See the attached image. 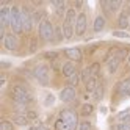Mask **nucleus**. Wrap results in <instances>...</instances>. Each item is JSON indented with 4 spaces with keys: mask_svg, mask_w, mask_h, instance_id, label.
<instances>
[{
    "mask_svg": "<svg viewBox=\"0 0 130 130\" xmlns=\"http://www.w3.org/2000/svg\"><path fill=\"white\" fill-rule=\"evenodd\" d=\"M105 25H107V19H105L102 14H99V16H96V19H94V24H92V30H94L96 33H100V31H104Z\"/></svg>",
    "mask_w": 130,
    "mask_h": 130,
    "instance_id": "16",
    "label": "nucleus"
},
{
    "mask_svg": "<svg viewBox=\"0 0 130 130\" xmlns=\"http://www.w3.org/2000/svg\"><path fill=\"white\" fill-rule=\"evenodd\" d=\"M2 68H3V69H6V68H10V63H6V61H3V63H2Z\"/></svg>",
    "mask_w": 130,
    "mask_h": 130,
    "instance_id": "43",
    "label": "nucleus"
},
{
    "mask_svg": "<svg viewBox=\"0 0 130 130\" xmlns=\"http://www.w3.org/2000/svg\"><path fill=\"white\" fill-rule=\"evenodd\" d=\"M88 28V17L85 13H78L77 16V22H75V35L77 36H83L86 33Z\"/></svg>",
    "mask_w": 130,
    "mask_h": 130,
    "instance_id": "9",
    "label": "nucleus"
},
{
    "mask_svg": "<svg viewBox=\"0 0 130 130\" xmlns=\"http://www.w3.org/2000/svg\"><path fill=\"white\" fill-rule=\"evenodd\" d=\"M116 130H130V124L128 122H119L116 125Z\"/></svg>",
    "mask_w": 130,
    "mask_h": 130,
    "instance_id": "39",
    "label": "nucleus"
},
{
    "mask_svg": "<svg viewBox=\"0 0 130 130\" xmlns=\"http://www.w3.org/2000/svg\"><path fill=\"white\" fill-rule=\"evenodd\" d=\"M10 21H11V8L3 5L0 8V28L6 30V27H10Z\"/></svg>",
    "mask_w": 130,
    "mask_h": 130,
    "instance_id": "12",
    "label": "nucleus"
},
{
    "mask_svg": "<svg viewBox=\"0 0 130 130\" xmlns=\"http://www.w3.org/2000/svg\"><path fill=\"white\" fill-rule=\"evenodd\" d=\"M33 77L38 80L39 85L49 86V83H50V69H49V66H45V64H38V66L33 69Z\"/></svg>",
    "mask_w": 130,
    "mask_h": 130,
    "instance_id": "5",
    "label": "nucleus"
},
{
    "mask_svg": "<svg viewBox=\"0 0 130 130\" xmlns=\"http://www.w3.org/2000/svg\"><path fill=\"white\" fill-rule=\"evenodd\" d=\"M38 35H39V39L44 42H55V27H53V24L49 19L42 21L38 27Z\"/></svg>",
    "mask_w": 130,
    "mask_h": 130,
    "instance_id": "2",
    "label": "nucleus"
},
{
    "mask_svg": "<svg viewBox=\"0 0 130 130\" xmlns=\"http://www.w3.org/2000/svg\"><path fill=\"white\" fill-rule=\"evenodd\" d=\"M52 6L55 8V13H57L58 17L61 16H66V2H63V0H53L52 2Z\"/></svg>",
    "mask_w": 130,
    "mask_h": 130,
    "instance_id": "17",
    "label": "nucleus"
},
{
    "mask_svg": "<svg viewBox=\"0 0 130 130\" xmlns=\"http://www.w3.org/2000/svg\"><path fill=\"white\" fill-rule=\"evenodd\" d=\"M75 72H77V68H75V64H74L72 61H68V63H64L63 66H61V74H63L66 78L72 77Z\"/></svg>",
    "mask_w": 130,
    "mask_h": 130,
    "instance_id": "15",
    "label": "nucleus"
},
{
    "mask_svg": "<svg viewBox=\"0 0 130 130\" xmlns=\"http://www.w3.org/2000/svg\"><path fill=\"white\" fill-rule=\"evenodd\" d=\"M83 6V2H74V10H80Z\"/></svg>",
    "mask_w": 130,
    "mask_h": 130,
    "instance_id": "41",
    "label": "nucleus"
},
{
    "mask_svg": "<svg viewBox=\"0 0 130 130\" xmlns=\"http://www.w3.org/2000/svg\"><path fill=\"white\" fill-rule=\"evenodd\" d=\"M3 45H5L6 50L16 52L17 49H19V38H17V35H14V33H6L5 39H3Z\"/></svg>",
    "mask_w": 130,
    "mask_h": 130,
    "instance_id": "8",
    "label": "nucleus"
},
{
    "mask_svg": "<svg viewBox=\"0 0 130 130\" xmlns=\"http://www.w3.org/2000/svg\"><path fill=\"white\" fill-rule=\"evenodd\" d=\"M80 77H82V82L83 83H86L92 75H91V72H89V68H85V69H83L82 72H80Z\"/></svg>",
    "mask_w": 130,
    "mask_h": 130,
    "instance_id": "32",
    "label": "nucleus"
},
{
    "mask_svg": "<svg viewBox=\"0 0 130 130\" xmlns=\"http://www.w3.org/2000/svg\"><path fill=\"white\" fill-rule=\"evenodd\" d=\"M28 130H41V125L38 127V125H31V127H28Z\"/></svg>",
    "mask_w": 130,
    "mask_h": 130,
    "instance_id": "42",
    "label": "nucleus"
},
{
    "mask_svg": "<svg viewBox=\"0 0 130 130\" xmlns=\"http://www.w3.org/2000/svg\"><path fill=\"white\" fill-rule=\"evenodd\" d=\"M118 27L122 31H125V28L130 27V11L128 10H122L118 16Z\"/></svg>",
    "mask_w": 130,
    "mask_h": 130,
    "instance_id": "13",
    "label": "nucleus"
},
{
    "mask_svg": "<svg viewBox=\"0 0 130 130\" xmlns=\"http://www.w3.org/2000/svg\"><path fill=\"white\" fill-rule=\"evenodd\" d=\"M57 57H58L57 52H45L44 53V58H47V60H55Z\"/></svg>",
    "mask_w": 130,
    "mask_h": 130,
    "instance_id": "40",
    "label": "nucleus"
},
{
    "mask_svg": "<svg viewBox=\"0 0 130 130\" xmlns=\"http://www.w3.org/2000/svg\"><path fill=\"white\" fill-rule=\"evenodd\" d=\"M89 68V72H91V75L92 77H97L99 75V72H100V63H92Z\"/></svg>",
    "mask_w": 130,
    "mask_h": 130,
    "instance_id": "29",
    "label": "nucleus"
},
{
    "mask_svg": "<svg viewBox=\"0 0 130 130\" xmlns=\"http://www.w3.org/2000/svg\"><path fill=\"white\" fill-rule=\"evenodd\" d=\"M128 64H130V55H128Z\"/></svg>",
    "mask_w": 130,
    "mask_h": 130,
    "instance_id": "45",
    "label": "nucleus"
},
{
    "mask_svg": "<svg viewBox=\"0 0 130 130\" xmlns=\"http://www.w3.org/2000/svg\"><path fill=\"white\" fill-rule=\"evenodd\" d=\"M60 118L64 121V124H66V128H64V130H77L78 118H77V113L74 110H71V108L61 110L60 111Z\"/></svg>",
    "mask_w": 130,
    "mask_h": 130,
    "instance_id": "4",
    "label": "nucleus"
},
{
    "mask_svg": "<svg viewBox=\"0 0 130 130\" xmlns=\"http://www.w3.org/2000/svg\"><path fill=\"white\" fill-rule=\"evenodd\" d=\"M92 111H94V105L92 104H83L80 108V115L82 116H89Z\"/></svg>",
    "mask_w": 130,
    "mask_h": 130,
    "instance_id": "26",
    "label": "nucleus"
},
{
    "mask_svg": "<svg viewBox=\"0 0 130 130\" xmlns=\"http://www.w3.org/2000/svg\"><path fill=\"white\" fill-rule=\"evenodd\" d=\"M75 96H77V91L72 86H64L60 92V99L64 104H71L72 100H75Z\"/></svg>",
    "mask_w": 130,
    "mask_h": 130,
    "instance_id": "11",
    "label": "nucleus"
},
{
    "mask_svg": "<svg viewBox=\"0 0 130 130\" xmlns=\"http://www.w3.org/2000/svg\"><path fill=\"white\" fill-rule=\"evenodd\" d=\"M64 39V33H63V27L57 25L55 27V42H61Z\"/></svg>",
    "mask_w": 130,
    "mask_h": 130,
    "instance_id": "28",
    "label": "nucleus"
},
{
    "mask_svg": "<svg viewBox=\"0 0 130 130\" xmlns=\"http://www.w3.org/2000/svg\"><path fill=\"white\" fill-rule=\"evenodd\" d=\"M64 57H66L69 61L72 63H80L83 60V53L78 47H69V49H64Z\"/></svg>",
    "mask_w": 130,
    "mask_h": 130,
    "instance_id": "10",
    "label": "nucleus"
},
{
    "mask_svg": "<svg viewBox=\"0 0 130 130\" xmlns=\"http://www.w3.org/2000/svg\"><path fill=\"white\" fill-rule=\"evenodd\" d=\"M28 118H27V115H19V113H14L13 115V124L16 125H21V127H25L28 125Z\"/></svg>",
    "mask_w": 130,
    "mask_h": 130,
    "instance_id": "19",
    "label": "nucleus"
},
{
    "mask_svg": "<svg viewBox=\"0 0 130 130\" xmlns=\"http://www.w3.org/2000/svg\"><path fill=\"white\" fill-rule=\"evenodd\" d=\"M66 128V124H64V121L61 118H58L57 121H55V130H64Z\"/></svg>",
    "mask_w": 130,
    "mask_h": 130,
    "instance_id": "36",
    "label": "nucleus"
},
{
    "mask_svg": "<svg viewBox=\"0 0 130 130\" xmlns=\"http://www.w3.org/2000/svg\"><path fill=\"white\" fill-rule=\"evenodd\" d=\"M118 121H119V122H128L130 124V108L121 111V113L118 115Z\"/></svg>",
    "mask_w": 130,
    "mask_h": 130,
    "instance_id": "27",
    "label": "nucleus"
},
{
    "mask_svg": "<svg viewBox=\"0 0 130 130\" xmlns=\"http://www.w3.org/2000/svg\"><path fill=\"white\" fill-rule=\"evenodd\" d=\"M21 19H22V27H24V33H30L33 30V13L30 11V8L24 5L21 6Z\"/></svg>",
    "mask_w": 130,
    "mask_h": 130,
    "instance_id": "6",
    "label": "nucleus"
},
{
    "mask_svg": "<svg viewBox=\"0 0 130 130\" xmlns=\"http://www.w3.org/2000/svg\"><path fill=\"white\" fill-rule=\"evenodd\" d=\"M115 57H116V58H119L121 61L125 60V57H128V49H124V47H122V49H118Z\"/></svg>",
    "mask_w": 130,
    "mask_h": 130,
    "instance_id": "31",
    "label": "nucleus"
},
{
    "mask_svg": "<svg viewBox=\"0 0 130 130\" xmlns=\"http://www.w3.org/2000/svg\"><path fill=\"white\" fill-rule=\"evenodd\" d=\"M41 130H50L49 127H45V125H41Z\"/></svg>",
    "mask_w": 130,
    "mask_h": 130,
    "instance_id": "44",
    "label": "nucleus"
},
{
    "mask_svg": "<svg viewBox=\"0 0 130 130\" xmlns=\"http://www.w3.org/2000/svg\"><path fill=\"white\" fill-rule=\"evenodd\" d=\"M42 21H45V11H42V10L33 11V24L35 25H39Z\"/></svg>",
    "mask_w": 130,
    "mask_h": 130,
    "instance_id": "23",
    "label": "nucleus"
},
{
    "mask_svg": "<svg viewBox=\"0 0 130 130\" xmlns=\"http://www.w3.org/2000/svg\"><path fill=\"white\" fill-rule=\"evenodd\" d=\"M10 27H11V33H14V35H22V33H24L22 19H21V6H17V5H13V6H11V21H10Z\"/></svg>",
    "mask_w": 130,
    "mask_h": 130,
    "instance_id": "3",
    "label": "nucleus"
},
{
    "mask_svg": "<svg viewBox=\"0 0 130 130\" xmlns=\"http://www.w3.org/2000/svg\"><path fill=\"white\" fill-rule=\"evenodd\" d=\"M77 11L74 10V8H69V10L66 11V16H64V21L66 22H69V24H72V25H75V22H77Z\"/></svg>",
    "mask_w": 130,
    "mask_h": 130,
    "instance_id": "21",
    "label": "nucleus"
},
{
    "mask_svg": "<svg viewBox=\"0 0 130 130\" xmlns=\"http://www.w3.org/2000/svg\"><path fill=\"white\" fill-rule=\"evenodd\" d=\"M10 97L13 99L14 104H24V105H28L33 102V96L31 92L27 89L24 85H13L11 91H10Z\"/></svg>",
    "mask_w": 130,
    "mask_h": 130,
    "instance_id": "1",
    "label": "nucleus"
},
{
    "mask_svg": "<svg viewBox=\"0 0 130 130\" xmlns=\"http://www.w3.org/2000/svg\"><path fill=\"white\" fill-rule=\"evenodd\" d=\"M116 92H118L119 96H122V97L130 96V77L121 80L118 83V85H116Z\"/></svg>",
    "mask_w": 130,
    "mask_h": 130,
    "instance_id": "14",
    "label": "nucleus"
},
{
    "mask_svg": "<svg viewBox=\"0 0 130 130\" xmlns=\"http://www.w3.org/2000/svg\"><path fill=\"white\" fill-rule=\"evenodd\" d=\"M0 130H14L13 121H6V119H3L2 122H0Z\"/></svg>",
    "mask_w": 130,
    "mask_h": 130,
    "instance_id": "30",
    "label": "nucleus"
},
{
    "mask_svg": "<svg viewBox=\"0 0 130 130\" xmlns=\"http://www.w3.org/2000/svg\"><path fill=\"white\" fill-rule=\"evenodd\" d=\"M99 86V83H97V77H91L86 83H85V89H86V92H94L96 91V88Z\"/></svg>",
    "mask_w": 130,
    "mask_h": 130,
    "instance_id": "22",
    "label": "nucleus"
},
{
    "mask_svg": "<svg viewBox=\"0 0 130 130\" xmlns=\"http://www.w3.org/2000/svg\"><path fill=\"white\" fill-rule=\"evenodd\" d=\"M121 6H122V2H121V0H104V2H102V8H104L107 16H111L116 11H119Z\"/></svg>",
    "mask_w": 130,
    "mask_h": 130,
    "instance_id": "7",
    "label": "nucleus"
},
{
    "mask_svg": "<svg viewBox=\"0 0 130 130\" xmlns=\"http://www.w3.org/2000/svg\"><path fill=\"white\" fill-rule=\"evenodd\" d=\"M104 94H105V88H104V85H99L97 88H96V91L92 92V97H94V100H102L104 99Z\"/></svg>",
    "mask_w": 130,
    "mask_h": 130,
    "instance_id": "25",
    "label": "nucleus"
},
{
    "mask_svg": "<svg viewBox=\"0 0 130 130\" xmlns=\"http://www.w3.org/2000/svg\"><path fill=\"white\" fill-rule=\"evenodd\" d=\"M77 130H91V122L89 121H83V122L78 124Z\"/></svg>",
    "mask_w": 130,
    "mask_h": 130,
    "instance_id": "37",
    "label": "nucleus"
},
{
    "mask_svg": "<svg viewBox=\"0 0 130 130\" xmlns=\"http://www.w3.org/2000/svg\"><path fill=\"white\" fill-rule=\"evenodd\" d=\"M27 118H28L30 121H35V119H38V113H36L35 110H28L27 111Z\"/></svg>",
    "mask_w": 130,
    "mask_h": 130,
    "instance_id": "38",
    "label": "nucleus"
},
{
    "mask_svg": "<svg viewBox=\"0 0 130 130\" xmlns=\"http://www.w3.org/2000/svg\"><path fill=\"white\" fill-rule=\"evenodd\" d=\"M63 33H64V39H72V36L75 35V25H72L66 21H63Z\"/></svg>",
    "mask_w": 130,
    "mask_h": 130,
    "instance_id": "18",
    "label": "nucleus"
},
{
    "mask_svg": "<svg viewBox=\"0 0 130 130\" xmlns=\"http://www.w3.org/2000/svg\"><path fill=\"white\" fill-rule=\"evenodd\" d=\"M119 64H121V60L119 58H116V57H113L108 63H107V69H108V72L110 74H115L118 69H119Z\"/></svg>",
    "mask_w": 130,
    "mask_h": 130,
    "instance_id": "20",
    "label": "nucleus"
},
{
    "mask_svg": "<svg viewBox=\"0 0 130 130\" xmlns=\"http://www.w3.org/2000/svg\"><path fill=\"white\" fill-rule=\"evenodd\" d=\"M55 104V96L53 94H47L45 96V100H44V105L45 107H52Z\"/></svg>",
    "mask_w": 130,
    "mask_h": 130,
    "instance_id": "35",
    "label": "nucleus"
},
{
    "mask_svg": "<svg viewBox=\"0 0 130 130\" xmlns=\"http://www.w3.org/2000/svg\"><path fill=\"white\" fill-rule=\"evenodd\" d=\"M128 28H130V27H128Z\"/></svg>",
    "mask_w": 130,
    "mask_h": 130,
    "instance_id": "46",
    "label": "nucleus"
},
{
    "mask_svg": "<svg viewBox=\"0 0 130 130\" xmlns=\"http://www.w3.org/2000/svg\"><path fill=\"white\" fill-rule=\"evenodd\" d=\"M38 50V38H31L30 39V47H28V52L30 53H35Z\"/></svg>",
    "mask_w": 130,
    "mask_h": 130,
    "instance_id": "34",
    "label": "nucleus"
},
{
    "mask_svg": "<svg viewBox=\"0 0 130 130\" xmlns=\"http://www.w3.org/2000/svg\"><path fill=\"white\" fill-rule=\"evenodd\" d=\"M82 82V77H80V72H75L72 77L68 78V86H72V88H75L78 83Z\"/></svg>",
    "mask_w": 130,
    "mask_h": 130,
    "instance_id": "24",
    "label": "nucleus"
},
{
    "mask_svg": "<svg viewBox=\"0 0 130 130\" xmlns=\"http://www.w3.org/2000/svg\"><path fill=\"white\" fill-rule=\"evenodd\" d=\"M113 36H115V38H121V39L130 38V35H128L127 31H122V30H115V31H113Z\"/></svg>",
    "mask_w": 130,
    "mask_h": 130,
    "instance_id": "33",
    "label": "nucleus"
}]
</instances>
